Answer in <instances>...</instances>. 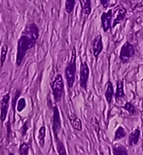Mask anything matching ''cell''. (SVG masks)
<instances>
[{
    "mask_svg": "<svg viewBox=\"0 0 143 155\" xmlns=\"http://www.w3.org/2000/svg\"><path fill=\"white\" fill-rule=\"evenodd\" d=\"M113 155H128V152L125 147L121 144H116L112 147Z\"/></svg>",
    "mask_w": 143,
    "mask_h": 155,
    "instance_id": "16",
    "label": "cell"
},
{
    "mask_svg": "<svg viewBox=\"0 0 143 155\" xmlns=\"http://www.w3.org/2000/svg\"><path fill=\"white\" fill-rule=\"evenodd\" d=\"M29 151V144L22 142L19 147V154L20 155H28Z\"/></svg>",
    "mask_w": 143,
    "mask_h": 155,
    "instance_id": "23",
    "label": "cell"
},
{
    "mask_svg": "<svg viewBox=\"0 0 143 155\" xmlns=\"http://www.w3.org/2000/svg\"><path fill=\"white\" fill-rule=\"evenodd\" d=\"M127 13V10H125L123 7H118L117 9H115L114 11V20L112 21V28L116 27L119 23H121Z\"/></svg>",
    "mask_w": 143,
    "mask_h": 155,
    "instance_id": "10",
    "label": "cell"
},
{
    "mask_svg": "<svg viewBox=\"0 0 143 155\" xmlns=\"http://www.w3.org/2000/svg\"><path fill=\"white\" fill-rule=\"evenodd\" d=\"M81 5V10L84 15L88 16L91 14L92 11V5H91V0H80Z\"/></svg>",
    "mask_w": 143,
    "mask_h": 155,
    "instance_id": "15",
    "label": "cell"
},
{
    "mask_svg": "<svg viewBox=\"0 0 143 155\" xmlns=\"http://www.w3.org/2000/svg\"><path fill=\"white\" fill-rule=\"evenodd\" d=\"M114 97L116 100H123L126 98V95L124 93V86H123V81L121 80H118L117 81V90L114 94Z\"/></svg>",
    "mask_w": 143,
    "mask_h": 155,
    "instance_id": "13",
    "label": "cell"
},
{
    "mask_svg": "<svg viewBox=\"0 0 143 155\" xmlns=\"http://www.w3.org/2000/svg\"><path fill=\"white\" fill-rule=\"evenodd\" d=\"M89 78V67L86 62H82L80 66V86L84 90L88 87V81Z\"/></svg>",
    "mask_w": 143,
    "mask_h": 155,
    "instance_id": "6",
    "label": "cell"
},
{
    "mask_svg": "<svg viewBox=\"0 0 143 155\" xmlns=\"http://www.w3.org/2000/svg\"><path fill=\"white\" fill-rule=\"evenodd\" d=\"M123 109L128 112L129 115L134 116L136 115L138 113V110L136 109V107L131 103V102H126L123 105Z\"/></svg>",
    "mask_w": 143,
    "mask_h": 155,
    "instance_id": "18",
    "label": "cell"
},
{
    "mask_svg": "<svg viewBox=\"0 0 143 155\" xmlns=\"http://www.w3.org/2000/svg\"><path fill=\"white\" fill-rule=\"evenodd\" d=\"M64 74H65V78H66L68 87L69 89H71L74 87L75 74H76V50L75 48H73L72 50L71 58L68 65L66 66Z\"/></svg>",
    "mask_w": 143,
    "mask_h": 155,
    "instance_id": "2",
    "label": "cell"
},
{
    "mask_svg": "<svg viewBox=\"0 0 143 155\" xmlns=\"http://www.w3.org/2000/svg\"><path fill=\"white\" fill-rule=\"evenodd\" d=\"M76 0H66L65 1V11L68 14H71L75 9Z\"/></svg>",
    "mask_w": 143,
    "mask_h": 155,
    "instance_id": "22",
    "label": "cell"
},
{
    "mask_svg": "<svg viewBox=\"0 0 143 155\" xmlns=\"http://www.w3.org/2000/svg\"><path fill=\"white\" fill-rule=\"evenodd\" d=\"M10 94H6L3 97L0 101V121L1 123H5L6 117L9 111V106H10Z\"/></svg>",
    "mask_w": 143,
    "mask_h": 155,
    "instance_id": "7",
    "label": "cell"
},
{
    "mask_svg": "<svg viewBox=\"0 0 143 155\" xmlns=\"http://www.w3.org/2000/svg\"><path fill=\"white\" fill-rule=\"evenodd\" d=\"M135 54V50L134 45L131 43H129L128 41H126L123 45L121 51H120L119 60L123 64H126L133 58Z\"/></svg>",
    "mask_w": 143,
    "mask_h": 155,
    "instance_id": "4",
    "label": "cell"
},
{
    "mask_svg": "<svg viewBox=\"0 0 143 155\" xmlns=\"http://www.w3.org/2000/svg\"><path fill=\"white\" fill-rule=\"evenodd\" d=\"M51 88H52V95L56 103L60 102L64 94V82L63 75L61 74H58L55 76L54 80L52 82L51 85Z\"/></svg>",
    "mask_w": 143,
    "mask_h": 155,
    "instance_id": "3",
    "label": "cell"
},
{
    "mask_svg": "<svg viewBox=\"0 0 143 155\" xmlns=\"http://www.w3.org/2000/svg\"><path fill=\"white\" fill-rule=\"evenodd\" d=\"M127 135V132L126 130H124V128H123L122 126H119L118 128L117 129L116 132H115V135H114V140H118L124 138Z\"/></svg>",
    "mask_w": 143,
    "mask_h": 155,
    "instance_id": "19",
    "label": "cell"
},
{
    "mask_svg": "<svg viewBox=\"0 0 143 155\" xmlns=\"http://www.w3.org/2000/svg\"><path fill=\"white\" fill-rule=\"evenodd\" d=\"M62 129V122H61V117L60 112L58 106L53 107V114H52V130L54 134L55 139H58V135Z\"/></svg>",
    "mask_w": 143,
    "mask_h": 155,
    "instance_id": "5",
    "label": "cell"
},
{
    "mask_svg": "<svg viewBox=\"0 0 143 155\" xmlns=\"http://www.w3.org/2000/svg\"><path fill=\"white\" fill-rule=\"evenodd\" d=\"M9 155H14V153H9Z\"/></svg>",
    "mask_w": 143,
    "mask_h": 155,
    "instance_id": "26",
    "label": "cell"
},
{
    "mask_svg": "<svg viewBox=\"0 0 143 155\" xmlns=\"http://www.w3.org/2000/svg\"><path fill=\"white\" fill-rule=\"evenodd\" d=\"M69 122H70V124L73 127V129L75 130H78L81 131L82 130V124H81V121L80 119L77 116L75 115V113L70 114L69 117Z\"/></svg>",
    "mask_w": 143,
    "mask_h": 155,
    "instance_id": "14",
    "label": "cell"
},
{
    "mask_svg": "<svg viewBox=\"0 0 143 155\" xmlns=\"http://www.w3.org/2000/svg\"><path fill=\"white\" fill-rule=\"evenodd\" d=\"M109 0H100V4L103 5L104 7H106L108 5Z\"/></svg>",
    "mask_w": 143,
    "mask_h": 155,
    "instance_id": "25",
    "label": "cell"
},
{
    "mask_svg": "<svg viewBox=\"0 0 143 155\" xmlns=\"http://www.w3.org/2000/svg\"><path fill=\"white\" fill-rule=\"evenodd\" d=\"M40 37V28L34 22L26 26L17 41L16 48V66H20L28 51L32 49Z\"/></svg>",
    "mask_w": 143,
    "mask_h": 155,
    "instance_id": "1",
    "label": "cell"
},
{
    "mask_svg": "<svg viewBox=\"0 0 143 155\" xmlns=\"http://www.w3.org/2000/svg\"><path fill=\"white\" fill-rule=\"evenodd\" d=\"M103 51V41L101 35L96 36L92 42V52L94 58H98Z\"/></svg>",
    "mask_w": 143,
    "mask_h": 155,
    "instance_id": "9",
    "label": "cell"
},
{
    "mask_svg": "<svg viewBox=\"0 0 143 155\" xmlns=\"http://www.w3.org/2000/svg\"><path fill=\"white\" fill-rule=\"evenodd\" d=\"M114 94H115V92H114L113 83L111 81H108L105 84V97L106 102L109 105H111L112 103Z\"/></svg>",
    "mask_w": 143,
    "mask_h": 155,
    "instance_id": "11",
    "label": "cell"
},
{
    "mask_svg": "<svg viewBox=\"0 0 143 155\" xmlns=\"http://www.w3.org/2000/svg\"><path fill=\"white\" fill-rule=\"evenodd\" d=\"M56 142H57V151H58V154L67 155V151L64 145V142L62 140H60L59 139L56 140Z\"/></svg>",
    "mask_w": 143,
    "mask_h": 155,
    "instance_id": "21",
    "label": "cell"
},
{
    "mask_svg": "<svg viewBox=\"0 0 143 155\" xmlns=\"http://www.w3.org/2000/svg\"><path fill=\"white\" fill-rule=\"evenodd\" d=\"M101 155H103V154H101Z\"/></svg>",
    "mask_w": 143,
    "mask_h": 155,
    "instance_id": "27",
    "label": "cell"
},
{
    "mask_svg": "<svg viewBox=\"0 0 143 155\" xmlns=\"http://www.w3.org/2000/svg\"><path fill=\"white\" fill-rule=\"evenodd\" d=\"M45 133H46V129L45 126H42L39 130V135H38V139L41 147H43L45 145Z\"/></svg>",
    "mask_w": 143,
    "mask_h": 155,
    "instance_id": "20",
    "label": "cell"
},
{
    "mask_svg": "<svg viewBox=\"0 0 143 155\" xmlns=\"http://www.w3.org/2000/svg\"><path fill=\"white\" fill-rule=\"evenodd\" d=\"M140 137H141V130H140V129H135L128 135V144L130 147L137 145L139 140H140Z\"/></svg>",
    "mask_w": 143,
    "mask_h": 155,
    "instance_id": "12",
    "label": "cell"
},
{
    "mask_svg": "<svg viewBox=\"0 0 143 155\" xmlns=\"http://www.w3.org/2000/svg\"><path fill=\"white\" fill-rule=\"evenodd\" d=\"M26 108V100L24 98H21L17 101V104H16V110L18 112H22V110H24Z\"/></svg>",
    "mask_w": 143,
    "mask_h": 155,
    "instance_id": "24",
    "label": "cell"
},
{
    "mask_svg": "<svg viewBox=\"0 0 143 155\" xmlns=\"http://www.w3.org/2000/svg\"><path fill=\"white\" fill-rule=\"evenodd\" d=\"M8 50H9V47H8V45H6V44L2 45L1 51H0V66L1 67H3V65L5 64V62L6 61L7 54H8Z\"/></svg>",
    "mask_w": 143,
    "mask_h": 155,
    "instance_id": "17",
    "label": "cell"
},
{
    "mask_svg": "<svg viewBox=\"0 0 143 155\" xmlns=\"http://www.w3.org/2000/svg\"></svg>",
    "mask_w": 143,
    "mask_h": 155,
    "instance_id": "28",
    "label": "cell"
},
{
    "mask_svg": "<svg viewBox=\"0 0 143 155\" xmlns=\"http://www.w3.org/2000/svg\"><path fill=\"white\" fill-rule=\"evenodd\" d=\"M112 18H113V11L109 10L106 12H103L101 15V25L103 28L104 32H108L112 28Z\"/></svg>",
    "mask_w": 143,
    "mask_h": 155,
    "instance_id": "8",
    "label": "cell"
}]
</instances>
